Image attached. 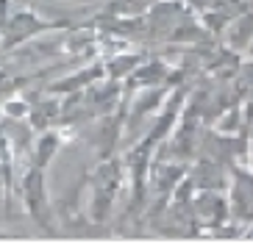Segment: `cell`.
<instances>
[{"label": "cell", "mask_w": 253, "mask_h": 244, "mask_svg": "<svg viewBox=\"0 0 253 244\" xmlns=\"http://www.w3.org/2000/svg\"><path fill=\"white\" fill-rule=\"evenodd\" d=\"M251 42H253V8H245L242 14H237L223 28V47H228L231 53H242L251 47Z\"/></svg>", "instance_id": "5"}, {"label": "cell", "mask_w": 253, "mask_h": 244, "mask_svg": "<svg viewBox=\"0 0 253 244\" xmlns=\"http://www.w3.org/2000/svg\"><path fill=\"white\" fill-rule=\"evenodd\" d=\"M45 172L47 170H42L37 164H28L23 177H20V197H23V206L31 219L42 225L47 233H53V206H50V197H47Z\"/></svg>", "instance_id": "2"}, {"label": "cell", "mask_w": 253, "mask_h": 244, "mask_svg": "<svg viewBox=\"0 0 253 244\" xmlns=\"http://www.w3.org/2000/svg\"><path fill=\"white\" fill-rule=\"evenodd\" d=\"M170 39H172V42H189V44H195V42L209 39V28L203 25V20L201 22H198V20H186V22H178V28L170 34Z\"/></svg>", "instance_id": "10"}, {"label": "cell", "mask_w": 253, "mask_h": 244, "mask_svg": "<svg viewBox=\"0 0 253 244\" xmlns=\"http://www.w3.org/2000/svg\"><path fill=\"white\" fill-rule=\"evenodd\" d=\"M61 144H64L61 131H53V128L42 131L37 136V141H34V147H31V164H37V167L47 170V167H50V161L56 158V153L61 150Z\"/></svg>", "instance_id": "8"}, {"label": "cell", "mask_w": 253, "mask_h": 244, "mask_svg": "<svg viewBox=\"0 0 253 244\" xmlns=\"http://www.w3.org/2000/svg\"><path fill=\"white\" fill-rule=\"evenodd\" d=\"M20 78H14V75H8V72H3L0 70V103L6 100V97H11V95H17L20 92Z\"/></svg>", "instance_id": "12"}, {"label": "cell", "mask_w": 253, "mask_h": 244, "mask_svg": "<svg viewBox=\"0 0 253 244\" xmlns=\"http://www.w3.org/2000/svg\"><path fill=\"white\" fill-rule=\"evenodd\" d=\"M56 28H59V22L42 20L34 8H14L8 20L0 25V47L14 50V47H23L25 42L42 36V34H50Z\"/></svg>", "instance_id": "3"}, {"label": "cell", "mask_w": 253, "mask_h": 244, "mask_svg": "<svg viewBox=\"0 0 253 244\" xmlns=\"http://www.w3.org/2000/svg\"><path fill=\"white\" fill-rule=\"evenodd\" d=\"M228 211L237 222L253 225V175L248 170H234Z\"/></svg>", "instance_id": "4"}, {"label": "cell", "mask_w": 253, "mask_h": 244, "mask_svg": "<svg viewBox=\"0 0 253 244\" xmlns=\"http://www.w3.org/2000/svg\"><path fill=\"white\" fill-rule=\"evenodd\" d=\"M123 186H126V164L112 155L100 158L89 177V216L95 225H103L109 219Z\"/></svg>", "instance_id": "1"}, {"label": "cell", "mask_w": 253, "mask_h": 244, "mask_svg": "<svg viewBox=\"0 0 253 244\" xmlns=\"http://www.w3.org/2000/svg\"><path fill=\"white\" fill-rule=\"evenodd\" d=\"M0 111H3L6 117H11V119H25L28 111H31V103L20 95H11V97H6V100L0 103Z\"/></svg>", "instance_id": "11"}, {"label": "cell", "mask_w": 253, "mask_h": 244, "mask_svg": "<svg viewBox=\"0 0 253 244\" xmlns=\"http://www.w3.org/2000/svg\"><path fill=\"white\" fill-rule=\"evenodd\" d=\"M142 61H145V56H142V53H128V50L114 53V56H109V59L103 61V64H106V78L123 81V78H128V75L134 72Z\"/></svg>", "instance_id": "9"}, {"label": "cell", "mask_w": 253, "mask_h": 244, "mask_svg": "<svg viewBox=\"0 0 253 244\" xmlns=\"http://www.w3.org/2000/svg\"><path fill=\"white\" fill-rule=\"evenodd\" d=\"M167 75H170V67L164 64L162 59H145L139 67H136L134 72L126 78V89H134V92H139V89H150V86H162L164 81H167Z\"/></svg>", "instance_id": "6"}, {"label": "cell", "mask_w": 253, "mask_h": 244, "mask_svg": "<svg viewBox=\"0 0 253 244\" xmlns=\"http://www.w3.org/2000/svg\"><path fill=\"white\" fill-rule=\"evenodd\" d=\"M248 53H251V59H253V42H251V47H248Z\"/></svg>", "instance_id": "13"}, {"label": "cell", "mask_w": 253, "mask_h": 244, "mask_svg": "<svg viewBox=\"0 0 253 244\" xmlns=\"http://www.w3.org/2000/svg\"><path fill=\"white\" fill-rule=\"evenodd\" d=\"M28 122H31V131H37V133L59 125L61 122V97L50 95V97H45V100H39V103H31Z\"/></svg>", "instance_id": "7"}]
</instances>
